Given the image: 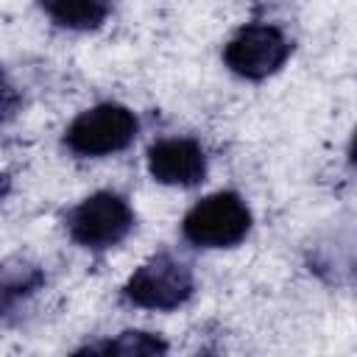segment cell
Instances as JSON below:
<instances>
[{
	"label": "cell",
	"mask_w": 357,
	"mask_h": 357,
	"mask_svg": "<svg viewBox=\"0 0 357 357\" xmlns=\"http://www.w3.org/2000/svg\"><path fill=\"white\" fill-rule=\"evenodd\" d=\"M251 229V212L237 192H212L181 220V234L198 248H231Z\"/></svg>",
	"instance_id": "obj_1"
},
{
	"label": "cell",
	"mask_w": 357,
	"mask_h": 357,
	"mask_svg": "<svg viewBox=\"0 0 357 357\" xmlns=\"http://www.w3.org/2000/svg\"><path fill=\"white\" fill-rule=\"evenodd\" d=\"M349 156H351V162L357 165V131H354V137H351V148H349Z\"/></svg>",
	"instance_id": "obj_10"
},
{
	"label": "cell",
	"mask_w": 357,
	"mask_h": 357,
	"mask_svg": "<svg viewBox=\"0 0 357 357\" xmlns=\"http://www.w3.org/2000/svg\"><path fill=\"white\" fill-rule=\"evenodd\" d=\"M45 282V276H42V271L36 268V265H17V268H6L3 271V310L8 312L11 310V304L20 298V296H28V293H33L39 284Z\"/></svg>",
	"instance_id": "obj_9"
},
{
	"label": "cell",
	"mask_w": 357,
	"mask_h": 357,
	"mask_svg": "<svg viewBox=\"0 0 357 357\" xmlns=\"http://www.w3.org/2000/svg\"><path fill=\"white\" fill-rule=\"evenodd\" d=\"M39 6L56 25L70 31H95L112 11L109 0H39Z\"/></svg>",
	"instance_id": "obj_7"
},
{
	"label": "cell",
	"mask_w": 357,
	"mask_h": 357,
	"mask_svg": "<svg viewBox=\"0 0 357 357\" xmlns=\"http://www.w3.org/2000/svg\"><path fill=\"white\" fill-rule=\"evenodd\" d=\"M134 226V212L128 201L117 192H95L84 198L75 209L67 215L70 237L84 248H112L126 240V234Z\"/></svg>",
	"instance_id": "obj_4"
},
{
	"label": "cell",
	"mask_w": 357,
	"mask_h": 357,
	"mask_svg": "<svg viewBox=\"0 0 357 357\" xmlns=\"http://www.w3.org/2000/svg\"><path fill=\"white\" fill-rule=\"evenodd\" d=\"M287 56H290L287 36L276 25H265V22L240 28L223 50L229 70L248 81H262L273 75L287 61Z\"/></svg>",
	"instance_id": "obj_5"
},
{
	"label": "cell",
	"mask_w": 357,
	"mask_h": 357,
	"mask_svg": "<svg viewBox=\"0 0 357 357\" xmlns=\"http://www.w3.org/2000/svg\"><path fill=\"white\" fill-rule=\"evenodd\" d=\"M148 170L159 184L192 187L206 176V156L195 139L167 137L148 148Z\"/></svg>",
	"instance_id": "obj_6"
},
{
	"label": "cell",
	"mask_w": 357,
	"mask_h": 357,
	"mask_svg": "<svg viewBox=\"0 0 357 357\" xmlns=\"http://www.w3.org/2000/svg\"><path fill=\"white\" fill-rule=\"evenodd\" d=\"M81 351H92V354H123V357H139V354H165L167 343L159 335L151 332H139V329H128L120 332L112 340H98L84 346Z\"/></svg>",
	"instance_id": "obj_8"
},
{
	"label": "cell",
	"mask_w": 357,
	"mask_h": 357,
	"mask_svg": "<svg viewBox=\"0 0 357 357\" xmlns=\"http://www.w3.org/2000/svg\"><path fill=\"white\" fill-rule=\"evenodd\" d=\"M192 271L170 254H156L142 262L123 287L126 298L145 310H176L192 296Z\"/></svg>",
	"instance_id": "obj_3"
},
{
	"label": "cell",
	"mask_w": 357,
	"mask_h": 357,
	"mask_svg": "<svg viewBox=\"0 0 357 357\" xmlns=\"http://www.w3.org/2000/svg\"><path fill=\"white\" fill-rule=\"evenodd\" d=\"M139 131L131 109L120 103H100L81 112L64 131V145L78 156H109L126 151Z\"/></svg>",
	"instance_id": "obj_2"
}]
</instances>
